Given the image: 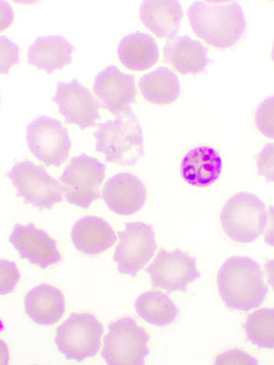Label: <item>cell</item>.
<instances>
[{
	"mask_svg": "<svg viewBox=\"0 0 274 365\" xmlns=\"http://www.w3.org/2000/svg\"><path fill=\"white\" fill-rule=\"evenodd\" d=\"M222 170V158L218 151L208 146H199L190 150L181 163V175L184 181L201 188L218 181Z\"/></svg>",
	"mask_w": 274,
	"mask_h": 365,
	"instance_id": "cell-18",
	"label": "cell"
},
{
	"mask_svg": "<svg viewBox=\"0 0 274 365\" xmlns=\"http://www.w3.org/2000/svg\"><path fill=\"white\" fill-rule=\"evenodd\" d=\"M257 129L268 138L274 139V97L264 100L255 113Z\"/></svg>",
	"mask_w": 274,
	"mask_h": 365,
	"instance_id": "cell-26",
	"label": "cell"
},
{
	"mask_svg": "<svg viewBox=\"0 0 274 365\" xmlns=\"http://www.w3.org/2000/svg\"><path fill=\"white\" fill-rule=\"evenodd\" d=\"M153 288H161L172 294L187 292L189 283L201 278L196 259L177 249L168 252L161 249L153 263L146 268Z\"/></svg>",
	"mask_w": 274,
	"mask_h": 365,
	"instance_id": "cell-11",
	"label": "cell"
},
{
	"mask_svg": "<svg viewBox=\"0 0 274 365\" xmlns=\"http://www.w3.org/2000/svg\"><path fill=\"white\" fill-rule=\"evenodd\" d=\"M208 48L188 36L168 41L163 47V58L181 74H197L208 66Z\"/></svg>",
	"mask_w": 274,
	"mask_h": 365,
	"instance_id": "cell-19",
	"label": "cell"
},
{
	"mask_svg": "<svg viewBox=\"0 0 274 365\" xmlns=\"http://www.w3.org/2000/svg\"><path fill=\"white\" fill-rule=\"evenodd\" d=\"M259 362L247 353L240 350H230L220 355L216 359L215 364H258Z\"/></svg>",
	"mask_w": 274,
	"mask_h": 365,
	"instance_id": "cell-30",
	"label": "cell"
},
{
	"mask_svg": "<svg viewBox=\"0 0 274 365\" xmlns=\"http://www.w3.org/2000/svg\"><path fill=\"white\" fill-rule=\"evenodd\" d=\"M271 57H273V59L274 61V43H273V53H271Z\"/></svg>",
	"mask_w": 274,
	"mask_h": 365,
	"instance_id": "cell-33",
	"label": "cell"
},
{
	"mask_svg": "<svg viewBox=\"0 0 274 365\" xmlns=\"http://www.w3.org/2000/svg\"><path fill=\"white\" fill-rule=\"evenodd\" d=\"M218 287L225 306L235 311L257 309L268 294L260 265L248 257L228 259L218 274Z\"/></svg>",
	"mask_w": 274,
	"mask_h": 365,
	"instance_id": "cell-2",
	"label": "cell"
},
{
	"mask_svg": "<svg viewBox=\"0 0 274 365\" xmlns=\"http://www.w3.org/2000/svg\"><path fill=\"white\" fill-rule=\"evenodd\" d=\"M247 340L264 349H274V309H261L250 314L245 324Z\"/></svg>",
	"mask_w": 274,
	"mask_h": 365,
	"instance_id": "cell-25",
	"label": "cell"
},
{
	"mask_svg": "<svg viewBox=\"0 0 274 365\" xmlns=\"http://www.w3.org/2000/svg\"><path fill=\"white\" fill-rule=\"evenodd\" d=\"M150 336L131 318L110 324L102 357L108 365H143L150 354Z\"/></svg>",
	"mask_w": 274,
	"mask_h": 365,
	"instance_id": "cell-5",
	"label": "cell"
},
{
	"mask_svg": "<svg viewBox=\"0 0 274 365\" xmlns=\"http://www.w3.org/2000/svg\"><path fill=\"white\" fill-rule=\"evenodd\" d=\"M118 57L126 68L143 71L157 63L160 50L150 34L136 32L120 41Z\"/></svg>",
	"mask_w": 274,
	"mask_h": 365,
	"instance_id": "cell-22",
	"label": "cell"
},
{
	"mask_svg": "<svg viewBox=\"0 0 274 365\" xmlns=\"http://www.w3.org/2000/svg\"><path fill=\"white\" fill-rule=\"evenodd\" d=\"M93 93L104 109L118 116L131 111V105L136 102V79L131 74L123 73L116 66H110L96 76Z\"/></svg>",
	"mask_w": 274,
	"mask_h": 365,
	"instance_id": "cell-13",
	"label": "cell"
},
{
	"mask_svg": "<svg viewBox=\"0 0 274 365\" xmlns=\"http://www.w3.org/2000/svg\"><path fill=\"white\" fill-rule=\"evenodd\" d=\"M52 102L59 106V113L66 123L78 125L83 130L95 126L101 119L98 101L78 79L59 83Z\"/></svg>",
	"mask_w": 274,
	"mask_h": 365,
	"instance_id": "cell-12",
	"label": "cell"
},
{
	"mask_svg": "<svg viewBox=\"0 0 274 365\" xmlns=\"http://www.w3.org/2000/svg\"><path fill=\"white\" fill-rule=\"evenodd\" d=\"M9 241L19 252L21 259H26L41 269L56 265L62 260L56 241L50 237L45 230L36 227L34 223L26 225L16 223Z\"/></svg>",
	"mask_w": 274,
	"mask_h": 365,
	"instance_id": "cell-14",
	"label": "cell"
},
{
	"mask_svg": "<svg viewBox=\"0 0 274 365\" xmlns=\"http://www.w3.org/2000/svg\"><path fill=\"white\" fill-rule=\"evenodd\" d=\"M265 270L268 273V283L274 288V259L266 262Z\"/></svg>",
	"mask_w": 274,
	"mask_h": 365,
	"instance_id": "cell-32",
	"label": "cell"
},
{
	"mask_svg": "<svg viewBox=\"0 0 274 365\" xmlns=\"http://www.w3.org/2000/svg\"><path fill=\"white\" fill-rule=\"evenodd\" d=\"M103 334L102 324L93 314H71L57 328L54 340L57 349L67 360L83 362L98 354Z\"/></svg>",
	"mask_w": 274,
	"mask_h": 365,
	"instance_id": "cell-7",
	"label": "cell"
},
{
	"mask_svg": "<svg viewBox=\"0 0 274 365\" xmlns=\"http://www.w3.org/2000/svg\"><path fill=\"white\" fill-rule=\"evenodd\" d=\"M1 295L13 292L20 280V272L13 262L1 260Z\"/></svg>",
	"mask_w": 274,
	"mask_h": 365,
	"instance_id": "cell-28",
	"label": "cell"
},
{
	"mask_svg": "<svg viewBox=\"0 0 274 365\" xmlns=\"http://www.w3.org/2000/svg\"><path fill=\"white\" fill-rule=\"evenodd\" d=\"M139 18L157 37L172 40L179 32L183 9L176 0H146L139 9Z\"/></svg>",
	"mask_w": 274,
	"mask_h": 365,
	"instance_id": "cell-16",
	"label": "cell"
},
{
	"mask_svg": "<svg viewBox=\"0 0 274 365\" xmlns=\"http://www.w3.org/2000/svg\"><path fill=\"white\" fill-rule=\"evenodd\" d=\"M136 309L141 319L157 327L171 325L179 314L176 304L161 292H144L136 299Z\"/></svg>",
	"mask_w": 274,
	"mask_h": 365,
	"instance_id": "cell-24",
	"label": "cell"
},
{
	"mask_svg": "<svg viewBox=\"0 0 274 365\" xmlns=\"http://www.w3.org/2000/svg\"><path fill=\"white\" fill-rule=\"evenodd\" d=\"M25 311L29 318L37 325H54L66 311L64 294L59 288L41 284L26 295Z\"/></svg>",
	"mask_w": 274,
	"mask_h": 365,
	"instance_id": "cell-20",
	"label": "cell"
},
{
	"mask_svg": "<svg viewBox=\"0 0 274 365\" xmlns=\"http://www.w3.org/2000/svg\"><path fill=\"white\" fill-rule=\"evenodd\" d=\"M259 174L268 182H274V143H268L257 158Z\"/></svg>",
	"mask_w": 274,
	"mask_h": 365,
	"instance_id": "cell-27",
	"label": "cell"
},
{
	"mask_svg": "<svg viewBox=\"0 0 274 365\" xmlns=\"http://www.w3.org/2000/svg\"><path fill=\"white\" fill-rule=\"evenodd\" d=\"M266 220L264 203L254 194L245 192L228 199L220 213L223 232L239 244L256 241L264 232Z\"/></svg>",
	"mask_w": 274,
	"mask_h": 365,
	"instance_id": "cell-4",
	"label": "cell"
},
{
	"mask_svg": "<svg viewBox=\"0 0 274 365\" xmlns=\"http://www.w3.org/2000/svg\"><path fill=\"white\" fill-rule=\"evenodd\" d=\"M73 50V46L62 36L39 37L29 47L28 62L51 74L71 63Z\"/></svg>",
	"mask_w": 274,
	"mask_h": 365,
	"instance_id": "cell-21",
	"label": "cell"
},
{
	"mask_svg": "<svg viewBox=\"0 0 274 365\" xmlns=\"http://www.w3.org/2000/svg\"><path fill=\"white\" fill-rule=\"evenodd\" d=\"M192 30L208 45L227 49L246 32V19L235 1H196L187 11Z\"/></svg>",
	"mask_w": 274,
	"mask_h": 365,
	"instance_id": "cell-1",
	"label": "cell"
},
{
	"mask_svg": "<svg viewBox=\"0 0 274 365\" xmlns=\"http://www.w3.org/2000/svg\"><path fill=\"white\" fill-rule=\"evenodd\" d=\"M71 237L76 250L88 256L103 253L117 241L111 225L97 216L78 220L71 228Z\"/></svg>",
	"mask_w": 274,
	"mask_h": 365,
	"instance_id": "cell-17",
	"label": "cell"
},
{
	"mask_svg": "<svg viewBox=\"0 0 274 365\" xmlns=\"http://www.w3.org/2000/svg\"><path fill=\"white\" fill-rule=\"evenodd\" d=\"M106 165L97 158L81 155L73 157L59 178L64 198L72 205L88 209L100 198Z\"/></svg>",
	"mask_w": 274,
	"mask_h": 365,
	"instance_id": "cell-6",
	"label": "cell"
},
{
	"mask_svg": "<svg viewBox=\"0 0 274 365\" xmlns=\"http://www.w3.org/2000/svg\"><path fill=\"white\" fill-rule=\"evenodd\" d=\"M102 198L112 212L132 215L143 207L146 189L139 178L129 173H120L105 182Z\"/></svg>",
	"mask_w": 274,
	"mask_h": 365,
	"instance_id": "cell-15",
	"label": "cell"
},
{
	"mask_svg": "<svg viewBox=\"0 0 274 365\" xmlns=\"http://www.w3.org/2000/svg\"><path fill=\"white\" fill-rule=\"evenodd\" d=\"M19 48L11 40L1 36V72L7 73L13 64L18 63Z\"/></svg>",
	"mask_w": 274,
	"mask_h": 365,
	"instance_id": "cell-29",
	"label": "cell"
},
{
	"mask_svg": "<svg viewBox=\"0 0 274 365\" xmlns=\"http://www.w3.org/2000/svg\"><path fill=\"white\" fill-rule=\"evenodd\" d=\"M26 143L34 157L49 167H60L68 158L71 141L59 120L36 118L26 126Z\"/></svg>",
	"mask_w": 274,
	"mask_h": 365,
	"instance_id": "cell-10",
	"label": "cell"
},
{
	"mask_svg": "<svg viewBox=\"0 0 274 365\" xmlns=\"http://www.w3.org/2000/svg\"><path fill=\"white\" fill-rule=\"evenodd\" d=\"M265 232L264 234V241L269 246L274 247V206L269 208L265 232Z\"/></svg>",
	"mask_w": 274,
	"mask_h": 365,
	"instance_id": "cell-31",
	"label": "cell"
},
{
	"mask_svg": "<svg viewBox=\"0 0 274 365\" xmlns=\"http://www.w3.org/2000/svg\"><path fill=\"white\" fill-rule=\"evenodd\" d=\"M7 178L16 190V195L24 202L39 209H51L55 204L64 200L61 184L50 176L44 167L30 160L16 163Z\"/></svg>",
	"mask_w": 274,
	"mask_h": 365,
	"instance_id": "cell-8",
	"label": "cell"
},
{
	"mask_svg": "<svg viewBox=\"0 0 274 365\" xmlns=\"http://www.w3.org/2000/svg\"><path fill=\"white\" fill-rule=\"evenodd\" d=\"M95 138L96 150L107 163L131 167L144 155L143 129L131 110L98 125Z\"/></svg>",
	"mask_w": 274,
	"mask_h": 365,
	"instance_id": "cell-3",
	"label": "cell"
},
{
	"mask_svg": "<svg viewBox=\"0 0 274 365\" xmlns=\"http://www.w3.org/2000/svg\"><path fill=\"white\" fill-rule=\"evenodd\" d=\"M138 86L143 98L155 105L172 104L179 98L181 91L179 78L165 66L144 74L139 79Z\"/></svg>",
	"mask_w": 274,
	"mask_h": 365,
	"instance_id": "cell-23",
	"label": "cell"
},
{
	"mask_svg": "<svg viewBox=\"0 0 274 365\" xmlns=\"http://www.w3.org/2000/svg\"><path fill=\"white\" fill-rule=\"evenodd\" d=\"M118 235L120 242L113 256L118 272L136 277L157 251L155 230L153 225L144 222H127L125 230Z\"/></svg>",
	"mask_w": 274,
	"mask_h": 365,
	"instance_id": "cell-9",
	"label": "cell"
}]
</instances>
